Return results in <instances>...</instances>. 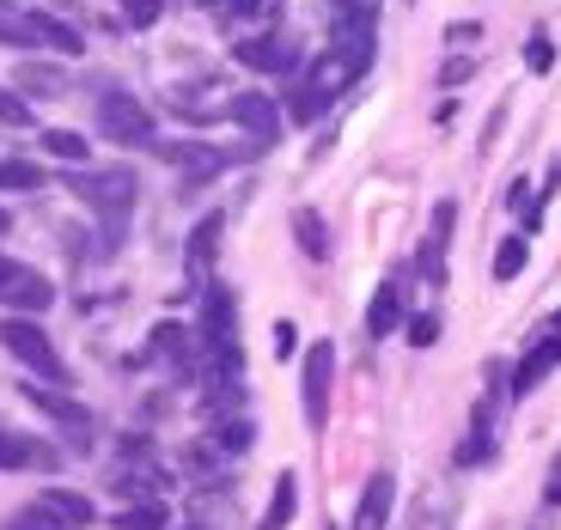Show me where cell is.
<instances>
[{
    "label": "cell",
    "instance_id": "f1b7e54d",
    "mask_svg": "<svg viewBox=\"0 0 561 530\" xmlns=\"http://www.w3.org/2000/svg\"><path fill=\"white\" fill-rule=\"evenodd\" d=\"M123 13H128V25H135V31H147V25H159L165 0H123Z\"/></svg>",
    "mask_w": 561,
    "mask_h": 530
},
{
    "label": "cell",
    "instance_id": "7a4b0ae2",
    "mask_svg": "<svg viewBox=\"0 0 561 530\" xmlns=\"http://www.w3.org/2000/svg\"><path fill=\"white\" fill-rule=\"evenodd\" d=\"M73 196L85 201V208L104 220V251H116V238H123V220L135 214V196H140V183L128 165H111V171H80L73 177Z\"/></svg>",
    "mask_w": 561,
    "mask_h": 530
},
{
    "label": "cell",
    "instance_id": "30bf717a",
    "mask_svg": "<svg viewBox=\"0 0 561 530\" xmlns=\"http://www.w3.org/2000/svg\"><path fill=\"white\" fill-rule=\"evenodd\" d=\"M391 512H397V475L379 470L360 488V506H354V525L348 530H385V525H391Z\"/></svg>",
    "mask_w": 561,
    "mask_h": 530
},
{
    "label": "cell",
    "instance_id": "cb8c5ba5",
    "mask_svg": "<svg viewBox=\"0 0 561 530\" xmlns=\"http://www.w3.org/2000/svg\"><path fill=\"white\" fill-rule=\"evenodd\" d=\"M0 189H43V171L25 159H0Z\"/></svg>",
    "mask_w": 561,
    "mask_h": 530
},
{
    "label": "cell",
    "instance_id": "d590c367",
    "mask_svg": "<svg viewBox=\"0 0 561 530\" xmlns=\"http://www.w3.org/2000/svg\"><path fill=\"white\" fill-rule=\"evenodd\" d=\"M525 196H531V177L519 171V177L506 183V208H513V214H525Z\"/></svg>",
    "mask_w": 561,
    "mask_h": 530
},
{
    "label": "cell",
    "instance_id": "836d02e7",
    "mask_svg": "<svg viewBox=\"0 0 561 530\" xmlns=\"http://www.w3.org/2000/svg\"><path fill=\"white\" fill-rule=\"evenodd\" d=\"M0 123H13V128H25V123H31V104H19L13 92H0Z\"/></svg>",
    "mask_w": 561,
    "mask_h": 530
},
{
    "label": "cell",
    "instance_id": "9c48e42d",
    "mask_svg": "<svg viewBox=\"0 0 561 530\" xmlns=\"http://www.w3.org/2000/svg\"><path fill=\"white\" fill-rule=\"evenodd\" d=\"M451 226H458V201H439V208H434V226H427V238H421V251H415V268L427 275V287H446Z\"/></svg>",
    "mask_w": 561,
    "mask_h": 530
},
{
    "label": "cell",
    "instance_id": "7402d4cb",
    "mask_svg": "<svg viewBox=\"0 0 561 530\" xmlns=\"http://www.w3.org/2000/svg\"><path fill=\"white\" fill-rule=\"evenodd\" d=\"M43 147H49L56 159H68V165H80V159L92 153V147H85V135H73V128H43Z\"/></svg>",
    "mask_w": 561,
    "mask_h": 530
},
{
    "label": "cell",
    "instance_id": "6da1fadb",
    "mask_svg": "<svg viewBox=\"0 0 561 530\" xmlns=\"http://www.w3.org/2000/svg\"><path fill=\"white\" fill-rule=\"evenodd\" d=\"M373 56H379V13H348V19H336V31H330V49H323V56L311 61V73L294 85V104H287V116H294V123H318L323 104H336L348 85L366 80Z\"/></svg>",
    "mask_w": 561,
    "mask_h": 530
},
{
    "label": "cell",
    "instance_id": "f546056e",
    "mask_svg": "<svg viewBox=\"0 0 561 530\" xmlns=\"http://www.w3.org/2000/svg\"><path fill=\"white\" fill-rule=\"evenodd\" d=\"M19 85H25V92H61V73L56 68H19Z\"/></svg>",
    "mask_w": 561,
    "mask_h": 530
},
{
    "label": "cell",
    "instance_id": "ba28073f",
    "mask_svg": "<svg viewBox=\"0 0 561 530\" xmlns=\"http://www.w3.org/2000/svg\"><path fill=\"white\" fill-rule=\"evenodd\" d=\"M232 56H239L251 73H294L299 68V43H294V31H263V37H244Z\"/></svg>",
    "mask_w": 561,
    "mask_h": 530
},
{
    "label": "cell",
    "instance_id": "52a82bcc",
    "mask_svg": "<svg viewBox=\"0 0 561 530\" xmlns=\"http://www.w3.org/2000/svg\"><path fill=\"white\" fill-rule=\"evenodd\" d=\"M556 366H561V330H549V335H537L531 348L519 354V366H513V378H506V396H513V403H525V396H531L537 384L556 372Z\"/></svg>",
    "mask_w": 561,
    "mask_h": 530
},
{
    "label": "cell",
    "instance_id": "ffe728a7",
    "mask_svg": "<svg viewBox=\"0 0 561 530\" xmlns=\"http://www.w3.org/2000/svg\"><path fill=\"white\" fill-rule=\"evenodd\" d=\"M31 403L43 408V415H56V420H68V427H92V420H85V408L80 403H68V396H56V391H37V384H31Z\"/></svg>",
    "mask_w": 561,
    "mask_h": 530
},
{
    "label": "cell",
    "instance_id": "484cf974",
    "mask_svg": "<svg viewBox=\"0 0 561 530\" xmlns=\"http://www.w3.org/2000/svg\"><path fill=\"white\" fill-rule=\"evenodd\" d=\"M116 525H123V530H165V506H159V500H140V506H128Z\"/></svg>",
    "mask_w": 561,
    "mask_h": 530
},
{
    "label": "cell",
    "instance_id": "74e56055",
    "mask_svg": "<svg viewBox=\"0 0 561 530\" xmlns=\"http://www.w3.org/2000/svg\"><path fill=\"white\" fill-rule=\"evenodd\" d=\"M543 500H549V506H561V451H556V463H549V482H543Z\"/></svg>",
    "mask_w": 561,
    "mask_h": 530
},
{
    "label": "cell",
    "instance_id": "e0dca14e",
    "mask_svg": "<svg viewBox=\"0 0 561 530\" xmlns=\"http://www.w3.org/2000/svg\"><path fill=\"white\" fill-rule=\"evenodd\" d=\"M397 323H403V293H397V287H379V293H373V306H366V335H373V342H385Z\"/></svg>",
    "mask_w": 561,
    "mask_h": 530
},
{
    "label": "cell",
    "instance_id": "44dd1931",
    "mask_svg": "<svg viewBox=\"0 0 561 530\" xmlns=\"http://www.w3.org/2000/svg\"><path fill=\"white\" fill-rule=\"evenodd\" d=\"M0 530H73L68 525V518H56V512H49V506H19V512L13 518H7V525H0Z\"/></svg>",
    "mask_w": 561,
    "mask_h": 530
},
{
    "label": "cell",
    "instance_id": "9a60e30c",
    "mask_svg": "<svg viewBox=\"0 0 561 530\" xmlns=\"http://www.w3.org/2000/svg\"><path fill=\"white\" fill-rule=\"evenodd\" d=\"M220 232H226L220 214H202L196 220V232H190V268H196V275L214 268V256H220Z\"/></svg>",
    "mask_w": 561,
    "mask_h": 530
},
{
    "label": "cell",
    "instance_id": "4dcf8cb0",
    "mask_svg": "<svg viewBox=\"0 0 561 530\" xmlns=\"http://www.w3.org/2000/svg\"><path fill=\"white\" fill-rule=\"evenodd\" d=\"M434 342H439V318H434V311L409 318V348H434Z\"/></svg>",
    "mask_w": 561,
    "mask_h": 530
},
{
    "label": "cell",
    "instance_id": "277c9868",
    "mask_svg": "<svg viewBox=\"0 0 561 530\" xmlns=\"http://www.w3.org/2000/svg\"><path fill=\"white\" fill-rule=\"evenodd\" d=\"M330 384H336V342H311L306 366H299V403H306L311 433H323V420H330Z\"/></svg>",
    "mask_w": 561,
    "mask_h": 530
},
{
    "label": "cell",
    "instance_id": "5b68a950",
    "mask_svg": "<svg viewBox=\"0 0 561 530\" xmlns=\"http://www.w3.org/2000/svg\"><path fill=\"white\" fill-rule=\"evenodd\" d=\"M99 135H111L116 147H153V111L128 92H104L99 99Z\"/></svg>",
    "mask_w": 561,
    "mask_h": 530
},
{
    "label": "cell",
    "instance_id": "60d3db41",
    "mask_svg": "<svg viewBox=\"0 0 561 530\" xmlns=\"http://www.w3.org/2000/svg\"><path fill=\"white\" fill-rule=\"evenodd\" d=\"M0 232H7V214H0Z\"/></svg>",
    "mask_w": 561,
    "mask_h": 530
},
{
    "label": "cell",
    "instance_id": "d4e9b609",
    "mask_svg": "<svg viewBox=\"0 0 561 530\" xmlns=\"http://www.w3.org/2000/svg\"><path fill=\"white\" fill-rule=\"evenodd\" d=\"M0 43H37V19L13 13V7H0Z\"/></svg>",
    "mask_w": 561,
    "mask_h": 530
},
{
    "label": "cell",
    "instance_id": "1f68e13d",
    "mask_svg": "<svg viewBox=\"0 0 561 530\" xmlns=\"http://www.w3.org/2000/svg\"><path fill=\"white\" fill-rule=\"evenodd\" d=\"M470 73H477V56H451L446 68H439V85H463Z\"/></svg>",
    "mask_w": 561,
    "mask_h": 530
},
{
    "label": "cell",
    "instance_id": "5bb4252c",
    "mask_svg": "<svg viewBox=\"0 0 561 530\" xmlns=\"http://www.w3.org/2000/svg\"><path fill=\"white\" fill-rule=\"evenodd\" d=\"M165 159L183 165V183H208L214 171H226V153H214V147H202V140H190V147H165Z\"/></svg>",
    "mask_w": 561,
    "mask_h": 530
},
{
    "label": "cell",
    "instance_id": "e575fe53",
    "mask_svg": "<svg viewBox=\"0 0 561 530\" xmlns=\"http://www.w3.org/2000/svg\"><path fill=\"white\" fill-rule=\"evenodd\" d=\"M202 7H214V13H226V19H251L263 0H202Z\"/></svg>",
    "mask_w": 561,
    "mask_h": 530
},
{
    "label": "cell",
    "instance_id": "8d00e7d4",
    "mask_svg": "<svg viewBox=\"0 0 561 530\" xmlns=\"http://www.w3.org/2000/svg\"><path fill=\"white\" fill-rule=\"evenodd\" d=\"M446 43H482V25L477 19H458V25L446 31Z\"/></svg>",
    "mask_w": 561,
    "mask_h": 530
},
{
    "label": "cell",
    "instance_id": "ab89813d",
    "mask_svg": "<svg viewBox=\"0 0 561 530\" xmlns=\"http://www.w3.org/2000/svg\"><path fill=\"white\" fill-rule=\"evenodd\" d=\"M13 275H19V263H13V256H0V287H7Z\"/></svg>",
    "mask_w": 561,
    "mask_h": 530
},
{
    "label": "cell",
    "instance_id": "b9f144b4",
    "mask_svg": "<svg viewBox=\"0 0 561 530\" xmlns=\"http://www.w3.org/2000/svg\"><path fill=\"white\" fill-rule=\"evenodd\" d=\"M556 330H561V311H556Z\"/></svg>",
    "mask_w": 561,
    "mask_h": 530
},
{
    "label": "cell",
    "instance_id": "4fadbf2b",
    "mask_svg": "<svg viewBox=\"0 0 561 530\" xmlns=\"http://www.w3.org/2000/svg\"><path fill=\"white\" fill-rule=\"evenodd\" d=\"M31 463H56V451L49 446H37V439H25V433H7L0 427V470H31Z\"/></svg>",
    "mask_w": 561,
    "mask_h": 530
},
{
    "label": "cell",
    "instance_id": "8992f818",
    "mask_svg": "<svg viewBox=\"0 0 561 530\" xmlns=\"http://www.w3.org/2000/svg\"><path fill=\"white\" fill-rule=\"evenodd\" d=\"M226 116L251 135V153H268L280 140V104L268 99V92H232V99H226Z\"/></svg>",
    "mask_w": 561,
    "mask_h": 530
},
{
    "label": "cell",
    "instance_id": "83f0119b",
    "mask_svg": "<svg viewBox=\"0 0 561 530\" xmlns=\"http://www.w3.org/2000/svg\"><path fill=\"white\" fill-rule=\"evenodd\" d=\"M214 446L232 451V458H239V451H251V420H226V427L214 433Z\"/></svg>",
    "mask_w": 561,
    "mask_h": 530
},
{
    "label": "cell",
    "instance_id": "8fae6325",
    "mask_svg": "<svg viewBox=\"0 0 561 530\" xmlns=\"http://www.w3.org/2000/svg\"><path fill=\"white\" fill-rule=\"evenodd\" d=\"M477 463H494V415H489V403H477L470 433H463V446H458V470H477Z\"/></svg>",
    "mask_w": 561,
    "mask_h": 530
},
{
    "label": "cell",
    "instance_id": "d6a6232c",
    "mask_svg": "<svg viewBox=\"0 0 561 530\" xmlns=\"http://www.w3.org/2000/svg\"><path fill=\"white\" fill-rule=\"evenodd\" d=\"M294 354H299V330L280 318V323H275V360H294Z\"/></svg>",
    "mask_w": 561,
    "mask_h": 530
},
{
    "label": "cell",
    "instance_id": "4316f807",
    "mask_svg": "<svg viewBox=\"0 0 561 530\" xmlns=\"http://www.w3.org/2000/svg\"><path fill=\"white\" fill-rule=\"evenodd\" d=\"M525 68H531V73L556 68V43H549V31H531V43H525Z\"/></svg>",
    "mask_w": 561,
    "mask_h": 530
},
{
    "label": "cell",
    "instance_id": "f35d334b",
    "mask_svg": "<svg viewBox=\"0 0 561 530\" xmlns=\"http://www.w3.org/2000/svg\"><path fill=\"white\" fill-rule=\"evenodd\" d=\"M336 7V19H348V13H373V0H330Z\"/></svg>",
    "mask_w": 561,
    "mask_h": 530
},
{
    "label": "cell",
    "instance_id": "ac0fdd59",
    "mask_svg": "<svg viewBox=\"0 0 561 530\" xmlns=\"http://www.w3.org/2000/svg\"><path fill=\"white\" fill-rule=\"evenodd\" d=\"M43 506H49V512H56V518H68L73 530H85V525H92V500H85V494L49 488V494H43Z\"/></svg>",
    "mask_w": 561,
    "mask_h": 530
},
{
    "label": "cell",
    "instance_id": "2e32d148",
    "mask_svg": "<svg viewBox=\"0 0 561 530\" xmlns=\"http://www.w3.org/2000/svg\"><path fill=\"white\" fill-rule=\"evenodd\" d=\"M294 238L311 263H330V226H323L318 208H294Z\"/></svg>",
    "mask_w": 561,
    "mask_h": 530
},
{
    "label": "cell",
    "instance_id": "d6986e66",
    "mask_svg": "<svg viewBox=\"0 0 561 530\" xmlns=\"http://www.w3.org/2000/svg\"><path fill=\"white\" fill-rule=\"evenodd\" d=\"M525 263H531V244H525L519 232H513V238H501V251H494V280L525 275Z\"/></svg>",
    "mask_w": 561,
    "mask_h": 530
},
{
    "label": "cell",
    "instance_id": "7c38bea8",
    "mask_svg": "<svg viewBox=\"0 0 561 530\" xmlns=\"http://www.w3.org/2000/svg\"><path fill=\"white\" fill-rule=\"evenodd\" d=\"M294 512H299V475L280 470L275 475V494H268L263 518H256V530H287V525H294Z\"/></svg>",
    "mask_w": 561,
    "mask_h": 530
},
{
    "label": "cell",
    "instance_id": "603a6c76",
    "mask_svg": "<svg viewBox=\"0 0 561 530\" xmlns=\"http://www.w3.org/2000/svg\"><path fill=\"white\" fill-rule=\"evenodd\" d=\"M190 335L178 330V323H159L153 330V348H147V360H190V348H183Z\"/></svg>",
    "mask_w": 561,
    "mask_h": 530
},
{
    "label": "cell",
    "instance_id": "3957f363",
    "mask_svg": "<svg viewBox=\"0 0 561 530\" xmlns=\"http://www.w3.org/2000/svg\"><path fill=\"white\" fill-rule=\"evenodd\" d=\"M0 342H7L13 360H25L31 372H37L43 384H68V360L56 354V342H49V330H43L37 318H7L0 323Z\"/></svg>",
    "mask_w": 561,
    "mask_h": 530
}]
</instances>
